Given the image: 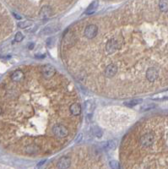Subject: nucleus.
<instances>
[{
	"mask_svg": "<svg viewBox=\"0 0 168 169\" xmlns=\"http://www.w3.org/2000/svg\"><path fill=\"white\" fill-rule=\"evenodd\" d=\"M62 60L92 92L128 98L168 86V9L125 6L64 32Z\"/></svg>",
	"mask_w": 168,
	"mask_h": 169,
	"instance_id": "nucleus-1",
	"label": "nucleus"
},
{
	"mask_svg": "<svg viewBox=\"0 0 168 169\" xmlns=\"http://www.w3.org/2000/svg\"><path fill=\"white\" fill-rule=\"evenodd\" d=\"M81 112L75 86L52 65L20 66L0 84V144L22 156L56 153L75 138Z\"/></svg>",
	"mask_w": 168,
	"mask_h": 169,
	"instance_id": "nucleus-2",
	"label": "nucleus"
},
{
	"mask_svg": "<svg viewBox=\"0 0 168 169\" xmlns=\"http://www.w3.org/2000/svg\"><path fill=\"white\" fill-rule=\"evenodd\" d=\"M120 161L122 168H168V115L138 122L122 139Z\"/></svg>",
	"mask_w": 168,
	"mask_h": 169,
	"instance_id": "nucleus-3",
	"label": "nucleus"
},
{
	"mask_svg": "<svg viewBox=\"0 0 168 169\" xmlns=\"http://www.w3.org/2000/svg\"><path fill=\"white\" fill-rule=\"evenodd\" d=\"M98 6H99V1H97V0L93 1L90 4V6L87 8V9L85 10V14L86 15H93L96 11Z\"/></svg>",
	"mask_w": 168,
	"mask_h": 169,
	"instance_id": "nucleus-4",
	"label": "nucleus"
},
{
	"mask_svg": "<svg viewBox=\"0 0 168 169\" xmlns=\"http://www.w3.org/2000/svg\"><path fill=\"white\" fill-rule=\"evenodd\" d=\"M140 102H142V99L134 98V99H132V100H131V101H129V102H126L124 104H125L126 106H128V107L132 108V107H134V106L137 105V104L140 103Z\"/></svg>",
	"mask_w": 168,
	"mask_h": 169,
	"instance_id": "nucleus-5",
	"label": "nucleus"
},
{
	"mask_svg": "<svg viewBox=\"0 0 168 169\" xmlns=\"http://www.w3.org/2000/svg\"><path fill=\"white\" fill-rule=\"evenodd\" d=\"M58 30H59V28L58 26H55L54 25H52V29L50 28V26H46V28H44L42 30V33H43V34H51L52 32H55L56 31H58Z\"/></svg>",
	"mask_w": 168,
	"mask_h": 169,
	"instance_id": "nucleus-6",
	"label": "nucleus"
},
{
	"mask_svg": "<svg viewBox=\"0 0 168 169\" xmlns=\"http://www.w3.org/2000/svg\"><path fill=\"white\" fill-rule=\"evenodd\" d=\"M31 25H32V22L30 20L20 21V22L18 23V27L20 28V29H25V28H27V27L31 26Z\"/></svg>",
	"mask_w": 168,
	"mask_h": 169,
	"instance_id": "nucleus-7",
	"label": "nucleus"
},
{
	"mask_svg": "<svg viewBox=\"0 0 168 169\" xmlns=\"http://www.w3.org/2000/svg\"><path fill=\"white\" fill-rule=\"evenodd\" d=\"M106 147L109 150H114L117 147V143L115 140H110L106 144Z\"/></svg>",
	"mask_w": 168,
	"mask_h": 169,
	"instance_id": "nucleus-8",
	"label": "nucleus"
},
{
	"mask_svg": "<svg viewBox=\"0 0 168 169\" xmlns=\"http://www.w3.org/2000/svg\"><path fill=\"white\" fill-rule=\"evenodd\" d=\"M93 131H94V134L95 135V136H96V137H101V135H102V132H101V129H100L97 126H95V127H94Z\"/></svg>",
	"mask_w": 168,
	"mask_h": 169,
	"instance_id": "nucleus-9",
	"label": "nucleus"
},
{
	"mask_svg": "<svg viewBox=\"0 0 168 169\" xmlns=\"http://www.w3.org/2000/svg\"><path fill=\"white\" fill-rule=\"evenodd\" d=\"M23 39H24V36H23V34H22L21 32H17V33H16L15 36V42H21Z\"/></svg>",
	"mask_w": 168,
	"mask_h": 169,
	"instance_id": "nucleus-10",
	"label": "nucleus"
}]
</instances>
